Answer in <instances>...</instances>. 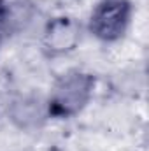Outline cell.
<instances>
[{"label": "cell", "mask_w": 149, "mask_h": 151, "mask_svg": "<svg viewBox=\"0 0 149 151\" xmlns=\"http://www.w3.org/2000/svg\"><path fill=\"white\" fill-rule=\"evenodd\" d=\"M93 86H95L93 76L82 72L65 74L53 90L49 100V113L56 118L74 116L90 102Z\"/></svg>", "instance_id": "cell-1"}, {"label": "cell", "mask_w": 149, "mask_h": 151, "mask_svg": "<svg viewBox=\"0 0 149 151\" xmlns=\"http://www.w3.org/2000/svg\"><path fill=\"white\" fill-rule=\"evenodd\" d=\"M132 7L126 0L102 2L91 14L90 30L95 37L105 42H114L125 35L130 23Z\"/></svg>", "instance_id": "cell-2"}, {"label": "cell", "mask_w": 149, "mask_h": 151, "mask_svg": "<svg viewBox=\"0 0 149 151\" xmlns=\"http://www.w3.org/2000/svg\"><path fill=\"white\" fill-rule=\"evenodd\" d=\"M79 40V28L72 19L58 18L47 25L44 34V46L51 55H62L70 49Z\"/></svg>", "instance_id": "cell-3"}, {"label": "cell", "mask_w": 149, "mask_h": 151, "mask_svg": "<svg viewBox=\"0 0 149 151\" xmlns=\"http://www.w3.org/2000/svg\"><path fill=\"white\" fill-rule=\"evenodd\" d=\"M5 16H7V7H5V2L0 0V40L4 34V27H5Z\"/></svg>", "instance_id": "cell-4"}]
</instances>
